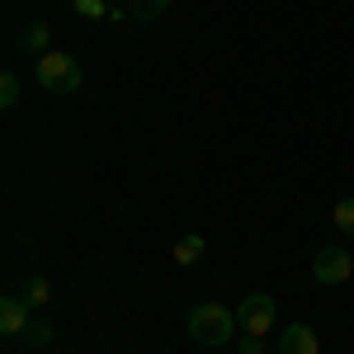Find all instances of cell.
Masks as SVG:
<instances>
[{"mask_svg": "<svg viewBox=\"0 0 354 354\" xmlns=\"http://www.w3.org/2000/svg\"><path fill=\"white\" fill-rule=\"evenodd\" d=\"M241 330V322H236V312H227L222 302H198L189 312V335L198 340V345H227L232 335Z\"/></svg>", "mask_w": 354, "mask_h": 354, "instance_id": "cell-1", "label": "cell"}, {"mask_svg": "<svg viewBox=\"0 0 354 354\" xmlns=\"http://www.w3.org/2000/svg\"><path fill=\"white\" fill-rule=\"evenodd\" d=\"M33 76H38V85L48 95H76L81 90V62L66 53H48V57H38Z\"/></svg>", "mask_w": 354, "mask_h": 354, "instance_id": "cell-2", "label": "cell"}, {"mask_svg": "<svg viewBox=\"0 0 354 354\" xmlns=\"http://www.w3.org/2000/svg\"><path fill=\"white\" fill-rule=\"evenodd\" d=\"M350 274H354V250L326 245V250H317V255H312V279H317L322 288H335V283H345Z\"/></svg>", "mask_w": 354, "mask_h": 354, "instance_id": "cell-3", "label": "cell"}, {"mask_svg": "<svg viewBox=\"0 0 354 354\" xmlns=\"http://www.w3.org/2000/svg\"><path fill=\"white\" fill-rule=\"evenodd\" d=\"M274 317H279V307H274L270 293H245L241 307H236V322H241L245 335H265V330H274Z\"/></svg>", "mask_w": 354, "mask_h": 354, "instance_id": "cell-4", "label": "cell"}, {"mask_svg": "<svg viewBox=\"0 0 354 354\" xmlns=\"http://www.w3.org/2000/svg\"><path fill=\"white\" fill-rule=\"evenodd\" d=\"M279 354H322V345H317V330L302 326V322H293L288 330H279Z\"/></svg>", "mask_w": 354, "mask_h": 354, "instance_id": "cell-5", "label": "cell"}, {"mask_svg": "<svg viewBox=\"0 0 354 354\" xmlns=\"http://www.w3.org/2000/svg\"><path fill=\"white\" fill-rule=\"evenodd\" d=\"M28 330V298H5L0 302V335H24Z\"/></svg>", "mask_w": 354, "mask_h": 354, "instance_id": "cell-6", "label": "cell"}, {"mask_svg": "<svg viewBox=\"0 0 354 354\" xmlns=\"http://www.w3.org/2000/svg\"><path fill=\"white\" fill-rule=\"evenodd\" d=\"M118 10L128 19H161L165 10H170V0H118Z\"/></svg>", "mask_w": 354, "mask_h": 354, "instance_id": "cell-7", "label": "cell"}, {"mask_svg": "<svg viewBox=\"0 0 354 354\" xmlns=\"http://www.w3.org/2000/svg\"><path fill=\"white\" fill-rule=\"evenodd\" d=\"M19 43H24V53H33V57H48V43H53V28H48V24H28Z\"/></svg>", "mask_w": 354, "mask_h": 354, "instance_id": "cell-8", "label": "cell"}, {"mask_svg": "<svg viewBox=\"0 0 354 354\" xmlns=\"http://www.w3.org/2000/svg\"><path fill=\"white\" fill-rule=\"evenodd\" d=\"M198 255H203V236H185V241H175V260H180V265H198Z\"/></svg>", "mask_w": 354, "mask_h": 354, "instance_id": "cell-9", "label": "cell"}, {"mask_svg": "<svg viewBox=\"0 0 354 354\" xmlns=\"http://www.w3.org/2000/svg\"><path fill=\"white\" fill-rule=\"evenodd\" d=\"M330 222H335V232L354 236V198H340V203H335V213H330Z\"/></svg>", "mask_w": 354, "mask_h": 354, "instance_id": "cell-10", "label": "cell"}, {"mask_svg": "<svg viewBox=\"0 0 354 354\" xmlns=\"http://www.w3.org/2000/svg\"><path fill=\"white\" fill-rule=\"evenodd\" d=\"M71 10H76L81 19H113V10L104 0H71Z\"/></svg>", "mask_w": 354, "mask_h": 354, "instance_id": "cell-11", "label": "cell"}, {"mask_svg": "<svg viewBox=\"0 0 354 354\" xmlns=\"http://www.w3.org/2000/svg\"><path fill=\"white\" fill-rule=\"evenodd\" d=\"M15 104H19V76L5 71L0 76V109H15Z\"/></svg>", "mask_w": 354, "mask_h": 354, "instance_id": "cell-12", "label": "cell"}, {"mask_svg": "<svg viewBox=\"0 0 354 354\" xmlns=\"http://www.w3.org/2000/svg\"><path fill=\"white\" fill-rule=\"evenodd\" d=\"M24 340L33 345V350H43V345H53V322H28Z\"/></svg>", "mask_w": 354, "mask_h": 354, "instance_id": "cell-13", "label": "cell"}, {"mask_svg": "<svg viewBox=\"0 0 354 354\" xmlns=\"http://www.w3.org/2000/svg\"><path fill=\"white\" fill-rule=\"evenodd\" d=\"M28 307H43V302L53 298V283H48V279H43V274H38V279H33V283H28Z\"/></svg>", "mask_w": 354, "mask_h": 354, "instance_id": "cell-14", "label": "cell"}, {"mask_svg": "<svg viewBox=\"0 0 354 354\" xmlns=\"http://www.w3.org/2000/svg\"><path fill=\"white\" fill-rule=\"evenodd\" d=\"M241 354H265V345H260V335H241Z\"/></svg>", "mask_w": 354, "mask_h": 354, "instance_id": "cell-15", "label": "cell"}, {"mask_svg": "<svg viewBox=\"0 0 354 354\" xmlns=\"http://www.w3.org/2000/svg\"><path fill=\"white\" fill-rule=\"evenodd\" d=\"M274 354H279V350H274Z\"/></svg>", "mask_w": 354, "mask_h": 354, "instance_id": "cell-16", "label": "cell"}]
</instances>
